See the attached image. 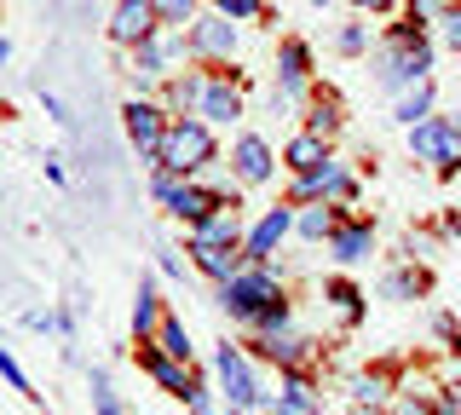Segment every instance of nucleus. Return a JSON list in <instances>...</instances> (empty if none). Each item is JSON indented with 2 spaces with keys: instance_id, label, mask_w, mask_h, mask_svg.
<instances>
[{
  "instance_id": "obj_28",
  "label": "nucleus",
  "mask_w": 461,
  "mask_h": 415,
  "mask_svg": "<svg viewBox=\"0 0 461 415\" xmlns=\"http://www.w3.org/2000/svg\"><path fill=\"white\" fill-rule=\"evenodd\" d=\"M162 23H196V0H144Z\"/></svg>"
},
{
  "instance_id": "obj_38",
  "label": "nucleus",
  "mask_w": 461,
  "mask_h": 415,
  "mask_svg": "<svg viewBox=\"0 0 461 415\" xmlns=\"http://www.w3.org/2000/svg\"><path fill=\"white\" fill-rule=\"evenodd\" d=\"M398 415H432V410H427V398H415V392H410V398L398 404Z\"/></svg>"
},
{
  "instance_id": "obj_2",
  "label": "nucleus",
  "mask_w": 461,
  "mask_h": 415,
  "mask_svg": "<svg viewBox=\"0 0 461 415\" xmlns=\"http://www.w3.org/2000/svg\"><path fill=\"white\" fill-rule=\"evenodd\" d=\"M213 162V127L202 116H173L167 127V145H162V167H173V174H202V167Z\"/></svg>"
},
{
  "instance_id": "obj_41",
  "label": "nucleus",
  "mask_w": 461,
  "mask_h": 415,
  "mask_svg": "<svg viewBox=\"0 0 461 415\" xmlns=\"http://www.w3.org/2000/svg\"><path fill=\"white\" fill-rule=\"evenodd\" d=\"M352 6H369V12H381V6H386V0H352Z\"/></svg>"
},
{
  "instance_id": "obj_1",
  "label": "nucleus",
  "mask_w": 461,
  "mask_h": 415,
  "mask_svg": "<svg viewBox=\"0 0 461 415\" xmlns=\"http://www.w3.org/2000/svg\"><path fill=\"white\" fill-rule=\"evenodd\" d=\"M220 306H225L237 323H254V329H266V335L288 323V300H283L277 277H271L266 266H249L242 277L220 283Z\"/></svg>"
},
{
  "instance_id": "obj_22",
  "label": "nucleus",
  "mask_w": 461,
  "mask_h": 415,
  "mask_svg": "<svg viewBox=\"0 0 461 415\" xmlns=\"http://www.w3.org/2000/svg\"><path fill=\"white\" fill-rule=\"evenodd\" d=\"M294 231L306 237V242L335 237V231H340V225H335V208H329V203H306V213H294Z\"/></svg>"
},
{
  "instance_id": "obj_18",
  "label": "nucleus",
  "mask_w": 461,
  "mask_h": 415,
  "mask_svg": "<svg viewBox=\"0 0 461 415\" xmlns=\"http://www.w3.org/2000/svg\"><path fill=\"white\" fill-rule=\"evenodd\" d=\"M259 352L271 357V364H283V369H300V357H306V335H294V329H271L266 340H259Z\"/></svg>"
},
{
  "instance_id": "obj_32",
  "label": "nucleus",
  "mask_w": 461,
  "mask_h": 415,
  "mask_svg": "<svg viewBox=\"0 0 461 415\" xmlns=\"http://www.w3.org/2000/svg\"><path fill=\"white\" fill-rule=\"evenodd\" d=\"M450 6H456V0H410V18H415V23L427 30V23H432V18H444Z\"/></svg>"
},
{
  "instance_id": "obj_36",
  "label": "nucleus",
  "mask_w": 461,
  "mask_h": 415,
  "mask_svg": "<svg viewBox=\"0 0 461 415\" xmlns=\"http://www.w3.org/2000/svg\"><path fill=\"white\" fill-rule=\"evenodd\" d=\"M444 41H450V47L461 52V6H450V12H444Z\"/></svg>"
},
{
  "instance_id": "obj_9",
  "label": "nucleus",
  "mask_w": 461,
  "mask_h": 415,
  "mask_svg": "<svg viewBox=\"0 0 461 415\" xmlns=\"http://www.w3.org/2000/svg\"><path fill=\"white\" fill-rule=\"evenodd\" d=\"M191 52H202V59H225L230 47H237V23L225 18V12H208V18H196L191 23Z\"/></svg>"
},
{
  "instance_id": "obj_42",
  "label": "nucleus",
  "mask_w": 461,
  "mask_h": 415,
  "mask_svg": "<svg viewBox=\"0 0 461 415\" xmlns=\"http://www.w3.org/2000/svg\"><path fill=\"white\" fill-rule=\"evenodd\" d=\"M357 415H381V410H369V404H364V410H357Z\"/></svg>"
},
{
  "instance_id": "obj_37",
  "label": "nucleus",
  "mask_w": 461,
  "mask_h": 415,
  "mask_svg": "<svg viewBox=\"0 0 461 415\" xmlns=\"http://www.w3.org/2000/svg\"><path fill=\"white\" fill-rule=\"evenodd\" d=\"M156 260H162L167 277H185V266H179V254H173V248H156Z\"/></svg>"
},
{
  "instance_id": "obj_13",
  "label": "nucleus",
  "mask_w": 461,
  "mask_h": 415,
  "mask_svg": "<svg viewBox=\"0 0 461 415\" xmlns=\"http://www.w3.org/2000/svg\"><path fill=\"white\" fill-rule=\"evenodd\" d=\"M237 242H242L237 208H220V213H208L202 225H191V248H237Z\"/></svg>"
},
{
  "instance_id": "obj_8",
  "label": "nucleus",
  "mask_w": 461,
  "mask_h": 415,
  "mask_svg": "<svg viewBox=\"0 0 461 415\" xmlns=\"http://www.w3.org/2000/svg\"><path fill=\"white\" fill-rule=\"evenodd\" d=\"M220 208H237V203H225L220 191H202L196 179H185L179 191L167 196V213H173V220H185V225H202L208 213H220Z\"/></svg>"
},
{
  "instance_id": "obj_6",
  "label": "nucleus",
  "mask_w": 461,
  "mask_h": 415,
  "mask_svg": "<svg viewBox=\"0 0 461 415\" xmlns=\"http://www.w3.org/2000/svg\"><path fill=\"white\" fill-rule=\"evenodd\" d=\"M150 35H162V18H156L144 0H115V12H110V41L115 47H144Z\"/></svg>"
},
{
  "instance_id": "obj_26",
  "label": "nucleus",
  "mask_w": 461,
  "mask_h": 415,
  "mask_svg": "<svg viewBox=\"0 0 461 415\" xmlns=\"http://www.w3.org/2000/svg\"><path fill=\"white\" fill-rule=\"evenodd\" d=\"M421 289H427V277H421V271H393V277L381 283V294H386V300H415Z\"/></svg>"
},
{
  "instance_id": "obj_4",
  "label": "nucleus",
  "mask_w": 461,
  "mask_h": 415,
  "mask_svg": "<svg viewBox=\"0 0 461 415\" xmlns=\"http://www.w3.org/2000/svg\"><path fill=\"white\" fill-rule=\"evenodd\" d=\"M213 375H220V386H225V398H230V410H259V381H254V369H249V357H242V347H225L213 352Z\"/></svg>"
},
{
  "instance_id": "obj_29",
  "label": "nucleus",
  "mask_w": 461,
  "mask_h": 415,
  "mask_svg": "<svg viewBox=\"0 0 461 415\" xmlns=\"http://www.w3.org/2000/svg\"><path fill=\"white\" fill-rule=\"evenodd\" d=\"M352 398H357V404H381V398H386V375H381V369L357 375V381H352Z\"/></svg>"
},
{
  "instance_id": "obj_19",
  "label": "nucleus",
  "mask_w": 461,
  "mask_h": 415,
  "mask_svg": "<svg viewBox=\"0 0 461 415\" xmlns=\"http://www.w3.org/2000/svg\"><path fill=\"white\" fill-rule=\"evenodd\" d=\"M283 162L294 167V174H317V167L329 162V139H317V133H300V139H288Z\"/></svg>"
},
{
  "instance_id": "obj_30",
  "label": "nucleus",
  "mask_w": 461,
  "mask_h": 415,
  "mask_svg": "<svg viewBox=\"0 0 461 415\" xmlns=\"http://www.w3.org/2000/svg\"><path fill=\"white\" fill-rule=\"evenodd\" d=\"M329 300H335V306H340V318H346V323H357V311H364V306H357V300H364V294H357L352 283H329Z\"/></svg>"
},
{
  "instance_id": "obj_14",
  "label": "nucleus",
  "mask_w": 461,
  "mask_h": 415,
  "mask_svg": "<svg viewBox=\"0 0 461 415\" xmlns=\"http://www.w3.org/2000/svg\"><path fill=\"white\" fill-rule=\"evenodd\" d=\"M230 167H237V179L242 185H266L271 179V145L266 139H237V150H230Z\"/></svg>"
},
{
  "instance_id": "obj_25",
  "label": "nucleus",
  "mask_w": 461,
  "mask_h": 415,
  "mask_svg": "<svg viewBox=\"0 0 461 415\" xmlns=\"http://www.w3.org/2000/svg\"><path fill=\"white\" fill-rule=\"evenodd\" d=\"M156 347H162L167 357H179V364H191V335H185L179 318H162V329H156Z\"/></svg>"
},
{
  "instance_id": "obj_5",
  "label": "nucleus",
  "mask_w": 461,
  "mask_h": 415,
  "mask_svg": "<svg viewBox=\"0 0 461 415\" xmlns=\"http://www.w3.org/2000/svg\"><path fill=\"white\" fill-rule=\"evenodd\" d=\"M122 127H127V139L139 145V156H150V162H162V145H167V110H156L150 98H127V110H122Z\"/></svg>"
},
{
  "instance_id": "obj_35",
  "label": "nucleus",
  "mask_w": 461,
  "mask_h": 415,
  "mask_svg": "<svg viewBox=\"0 0 461 415\" xmlns=\"http://www.w3.org/2000/svg\"><path fill=\"white\" fill-rule=\"evenodd\" d=\"M364 41H369V35L352 23V30H340V35H335V47H340V52H364Z\"/></svg>"
},
{
  "instance_id": "obj_21",
  "label": "nucleus",
  "mask_w": 461,
  "mask_h": 415,
  "mask_svg": "<svg viewBox=\"0 0 461 415\" xmlns=\"http://www.w3.org/2000/svg\"><path fill=\"white\" fill-rule=\"evenodd\" d=\"M369 242H375L369 225H340V231L329 237V248H335V260H340V266H357V260L369 254Z\"/></svg>"
},
{
  "instance_id": "obj_15",
  "label": "nucleus",
  "mask_w": 461,
  "mask_h": 415,
  "mask_svg": "<svg viewBox=\"0 0 461 415\" xmlns=\"http://www.w3.org/2000/svg\"><path fill=\"white\" fill-rule=\"evenodd\" d=\"M306 69H312L306 41H283L277 47V87H283V98H294L300 87H306Z\"/></svg>"
},
{
  "instance_id": "obj_7",
  "label": "nucleus",
  "mask_w": 461,
  "mask_h": 415,
  "mask_svg": "<svg viewBox=\"0 0 461 415\" xmlns=\"http://www.w3.org/2000/svg\"><path fill=\"white\" fill-rule=\"evenodd\" d=\"M346 196H352V174L340 162H323L317 174L294 179V203H346Z\"/></svg>"
},
{
  "instance_id": "obj_23",
  "label": "nucleus",
  "mask_w": 461,
  "mask_h": 415,
  "mask_svg": "<svg viewBox=\"0 0 461 415\" xmlns=\"http://www.w3.org/2000/svg\"><path fill=\"white\" fill-rule=\"evenodd\" d=\"M393 116H398L403 127L427 122V116H432V81H415V87H403V98H398V110H393Z\"/></svg>"
},
{
  "instance_id": "obj_40",
  "label": "nucleus",
  "mask_w": 461,
  "mask_h": 415,
  "mask_svg": "<svg viewBox=\"0 0 461 415\" xmlns=\"http://www.w3.org/2000/svg\"><path fill=\"white\" fill-rule=\"evenodd\" d=\"M6 59H12V41H6V35H0V64H6Z\"/></svg>"
},
{
  "instance_id": "obj_11",
  "label": "nucleus",
  "mask_w": 461,
  "mask_h": 415,
  "mask_svg": "<svg viewBox=\"0 0 461 415\" xmlns=\"http://www.w3.org/2000/svg\"><path fill=\"white\" fill-rule=\"evenodd\" d=\"M144 369L156 375V386L173 398H191L196 392V375H191V364H179V357H167L162 347H144Z\"/></svg>"
},
{
  "instance_id": "obj_39",
  "label": "nucleus",
  "mask_w": 461,
  "mask_h": 415,
  "mask_svg": "<svg viewBox=\"0 0 461 415\" xmlns=\"http://www.w3.org/2000/svg\"><path fill=\"white\" fill-rule=\"evenodd\" d=\"M456 410H461V386H450V392L438 398V415H456Z\"/></svg>"
},
{
  "instance_id": "obj_24",
  "label": "nucleus",
  "mask_w": 461,
  "mask_h": 415,
  "mask_svg": "<svg viewBox=\"0 0 461 415\" xmlns=\"http://www.w3.org/2000/svg\"><path fill=\"white\" fill-rule=\"evenodd\" d=\"M202 87H208V76H179V81H167V104L179 110V116H196Z\"/></svg>"
},
{
  "instance_id": "obj_33",
  "label": "nucleus",
  "mask_w": 461,
  "mask_h": 415,
  "mask_svg": "<svg viewBox=\"0 0 461 415\" xmlns=\"http://www.w3.org/2000/svg\"><path fill=\"white\" fill-rule=\"evenodd\" d=\"M0 375H6V386H12V392H23V398H29V375L18 369V357H12L6 347H0Z\"/></svg>"
},
{
  "instance_id": "obj_31",
  "label": "nucleus",
  "mask_w": 461,
  "mask_h": 415,
  "mask_svg": "<svg viewBox=\"0 0 461 415\" xmlns=\"http://www.w3.org/2000/svg\"><path fill=\"white\" fill-rule=\"evenodd\" d=\"M93 410H98V415H122V404H115V392H110V375H104V369H93Z\"/></svg>"
},
{
  "instance_id": "obj_12",
  "label": "nucleus",
  "mask_w": 461,
  "mask_h": 415,
  "mask_svg": "<svg viewBox=\"0 0 461 415\" xmlns=\"http://www.w3.org/2000/svg\"><path fill=\"white\" fill-rule=\"evenodd\" d=\"M196 116L202 122H220V127H230L242 116V93L230 87L225 76H208V87H202V104H196Z\"/></svg>"
},
{
  "instance_id": "obj_43",
  "label": "nucleus",
  "mask_w": 461,
  "mask_h": 415,
  "mask_svg": "<svg viewBox=\"0 0 461 415\" xmlns=\"http://www.w3.org/2000/svg\"><path fill=\"white\" fill-rule=\"evenodd\" d=\"M317 6H323V0H317Z\"/></svg>"
},
{
  "instance_id": "obj_10",
  "label": "nucleus",
  "mask_w": 461,
  "mask_h": 415,
  "mask_svg": "<svg viewBox=\"0 0 461 415\" xmlns=\"http://www.w3.org/2000/svg\"><path fill=\"white\" fill-rule=\"evenodd\" d=\"M288 231H294V213H288V208H271L266 220H259L254 231H249V242H242V254H249V266H266L271 254H277V242H283Z\"/></svg>"
},
{
  "instance_id": "obj_16",
  "label": "nucleus",
  "mask_w": 461,
  "mask_h": 415,
  "mask_svg": "<svg viewBox=\"0 0 461 415\" xmlns=\"http://www.w3.org/2000/svg\"><path fill=\"white\" fill-rule=\"evenodd\" d=\"M162 294H156L150 277H139V294H133V335L139 340H156V329H162Z\"/></svg>"
},
{
  "instance_id": "obj_17",
  "label": "nucleus",
  "mask_w": 461,
  "mask_h": 415,
  "mask_svg": "<svg viewBox=\"0 0 461 415\" xmlns=\"http://www.w3.org/2000/svg\"><path fill=\"white\" fill-rule=\"evenodd\" d=\"M191 260H196V271H208L213 283H230V277L249 271V254H237V248H191Z\"/></svg>"
},
{
  "instance_id": "obj_3",
  "label": "nucleus",
  "mask_w": 461,
  "mask_h": 415,
  "mask_svg": "<svg viewBox=\"0 0 461 415\" xmlns=\"http://www.w3.org/2000/svg\"><path fill=\"white\" fill-rule=\"evenodd\" d=\"M410 150L432 162L438 174H456L461 167V116H427L410 127Z\"/></svg>"
},
{
  "instance_id": "obj_27",
  "label": "nucleus",
  "mask_w": 461,
  "mask_h": 415,
  "mask_svg": "<svg viewBox=\"0 0 461 415\" xmlns=\"http://www.w3.org/2000/svg\"><path fill=\"white\" fill-rule=\"evenodd\" d=\"M335 127H340V110H335V98H317V104H312V116H306V133L329 139Z\"/></svg>"
},
{
  "instance_id": "obj_34",
  "label": "nucleus",
  "mask_w": 461,
  "mask_h": 415,
  "mask_svg": "<svg viewBox=\"0 0 461 415\" xmlns=\"http://www.w3.org/2000/svg\"><path fill=\"white\" fill-rule=\"evenodd\" d=\"M213 6H220L230 23H237V18H259V0H213Z\"/></svg>"
},
{
  "instance_id": "obj_20",
  "label": "nucleus",
  "mask_w": 461,
  "mask_h": 415,
  "mask_svg": "<svg viewBox=\"0 0 461 415\" xmlns=\"http://www.w3.org/2000/svg\"><path fill=\"white\" fill-rule=\"evenodd\" d=\"M277 415H317V392H312V381L300 375V369H288V375H283Z\"/></svg>"
}]
</instances>
